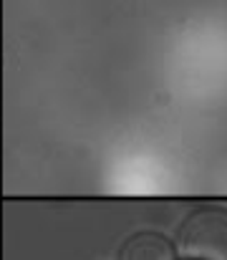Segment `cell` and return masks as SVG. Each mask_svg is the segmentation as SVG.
Returning <instances> with one entry per match:
<instances>
[{"mask_svg": "<svg viewBox=\"0 0 227 260\" xmlns=\"http://www.w3.org/2000/svg\"><path fill=\"white\" fill-rule=\"evenodd\" d=\"M177 260H194V258H184V255H179V258H177Z\"/></svg>", "mask_w": 227, "mask_h": 260, "instance_id": "3957f363", "label": "cell"}, {"mask_svg": "<svg viewBox=\"0 0 227 260\" xmlns=\"http://www.w3.org/2000/svg\"><path fill=\"white\" fill-rule=\"evenodd\" d=\"M174 245L184 258L227 260V207L225 205L192 207L177 228Z\"/></svg>", "mask_w": 227, "mask_h": 260, "instance_id": "6da1fadb", "label": "cell"}, {"mask_svg": "<svg viewBox=\"0 0 227 260\" xmlns=\"http://www.w3.org/2000/svg\"><path fill=\"white\" fill-rule=\"evenodd\" d=\"M174 240L161 230H137L119 248V260H177Z\"/></svg>", "mask_w": 227, "mask_h": 260, "instance_id": "7a4b0ae2", "label": "cell"}]
</instances>
